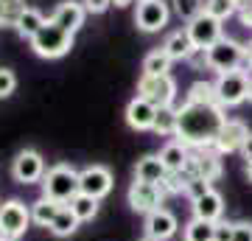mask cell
I'll return each instance as SVG.
<instances>
[{"mask_svg": "<svg viewBox=\"0 0 252 241\" xmlns=\"http://www.w3.org/2000/svg\"><path fill=\"white\" fill-rule=\"evenodd\" d=\"M180 109V124H177V138L193 152H205L210 146H216V138L224 126L227 115L224 107L219 104H196L185 101Z\"/></svg>", "mask_w": 252, "mask_h": 241, "instance_id": "cell-1", "label": "cell"}, {"mask_svg": "<svg viewBox=\"0 0 252 241\" xmlns=\"http://www.w3.org/2000/svg\"><path fill=\"white\" fill-rule=\"evenodd\" d=\"M42 197L54 199L59 205H70V199L76 194H81V185H79V171L67 166V163H56L45 171L42 177Z\"/></svg>", "mask_w": 252, "mask_h": 241, "instance_id": "cell-2", "label": "cell"}, {"mask_svg": "<svg viewBox=\"0 0 252 241\" xmlns=\"http://www.w3.org/2000/svg\"><path fill=\"white\" fill-rule=\"evenodd\" d=\"M207 68L216 70L219 76L230 70H252L250 59H247V45H241L233 36H221L210 51H207Z\"/></svg>", "mask_w": 252, "mask_h": 241, "instance_id": "cell-3", "label": "cell"}, {"mask_svg": "<svg viewBox=\"0 0 252 241\" xmlns=\"http://www.w3.org/2000/svg\"><path fill=\"white\" fill-rule=\"evenodd\" d=\"M73 36L76 34L64 31L62 26H56L54 20L48 17L42 31L31 39V51L36 56H42V59H59V56H64L73 48Z\"/></svg>", "mask_w": 252, "mask_h": 241, "instance_id": "cell-4", "label": "cell"}, {"mask_svg": "<svg viewBox=\"0 0 252 241\" xmlns=\"http://www.w3.org/2000/svg\"><path fill=\"white\" fill-rule=\"evenodd\" d=\"M137 96L146 101H152L154 107H174V99H177V81L171 76H146L140 73L137 79Z\"/></svg>", "mask_w": 252, "mask_h": 241, "instance_id": "cell-5", "label": "cell"}, {"mask_svg": "<svg viewBox=\"0 0 252 241\" xmlns=\"http://www.w3.org/2000/svg\"><path fill=\"white\" fill-rule=\"evenodd\" d=\"M216 99H219V107H238L247 101V90H250V73L244 70H230V73H221L216 76Z\"/></svg>", "mask_w": 252, "mask_h": 241, "instance_id": "cell-6", "label": "cell"}, {"mask_svg": "<svg viewBox=\"0 0 252 241\" xmlns=\"http://www.w3.org/2000/svg\"><path fill=\"white\" fill-rule=\"evenodd\" d=\"M31 224V207H26L20 199H9L0 205V239H17L26 236Z\"/></svg>", "mask_w": 252, "mask_h": 241, "instance_id": "cell-7", "label": "cell"}, {"mask_svg": "<svg viewBox=\"0 0 252 241\" xmlns=\"http://www.w3.org/2000/svg\"><path fill=\"white\" fill-rule=\"evenodd\" d=\"M165 191H162V185H154V182H140V179H135L132 185H129V194H126V199H129V207L132 210H137V213H154V210H160L162 202H165Z\"/></svg>", "mask_w": 252, "mask_h": 241, "instance_id": "cell-8", "label": "cell"}, {"mask_svg": "<svg viewBox=\"0 0 252 241\" xmlns=\"http://www.w3.org/2000/svg\"><path fill=\"white\" fill-rule=\"evenodd\" d=\"M168 17H171V3L165 0H146V3H137L135 11V26L146 34H154V31H162L168 26Z\"/></svg>", "mask_w": 252, "mask_h": 241, "instance_id": "cell-9", "label": "cell"}, {"mask_svg": "<svg viewBox=\"0 0 252 241\" xmlns=\"http://www.w3.org/2000/svg\"><path fill=\"white\" fill-rule=\"evenodd\" d=\"M185 28H188V34H190V42L196 45V48H202V51H210V48L224 36V26H221V20L210 17L207 11H202L196 20H190Z\"/></svg>", "mask_w": 252, "mask_h": 241, "instance_id": "cell-10", "label": "cell"}, {"mask_svg": "<svg viewBox=\"0 0 252 241\" xmlns=\"http://www.w3.org/2000/svg\"><path fill=\"white\" fill-rule=\"evenodd\" d=\"M45 160L42 154L34 152V149H23V152L14 157L11 163V177L17 179L20 185H31V182H42L45 177Z\"/></svg>", "mask_w": 252, "mask_h": 241, "instance_id": "cell-11", "label": "cell"}, {"mask_svg": "<svg viewBox=\"0 0 252 241\" xmlns=\"http://www.w3.org/2000/svg\"><path fill=\"white\" fill-rule=\"evenodd\" d=\"M79 185L81 194H87L93 199H104L112 191V171L104 166H87L79 171Z\"/></svg>", "mask_w": 252, "mask_h": 241, "instance_id": "cell-12", "label": "cell"}, {"mask_svg": "<svg viewBox=\"0 0 252 241\" xmlns=\"http://www.w3.org/2000/svg\"><path fill=\"white\" fill-rule=\"evenodd\" d=\"M250 135H252L250 126L244 124V121H238V118H227L224 126H221V132H219V138H216V146H213V149H216L219 154L241 152Z\"/></svg>", "mask_w": 252, "mask_h": 241, "instance_id": "cell-13", "label": "cell"}, {"mask_svg": "<svg viewBox=\"0 0 252 241\" xmlns=\"http://www.w3.org/2000/svg\"><path fill=\"white\" fill-rule=\"evenodd\" d=\"M143 227H146V239H152V241H168L171 236H177L180 222H177V216H174L171 210L160 207V210H154V213L146 216Z\"/></svg>", "mask_w": 252, "mask_h": 241, "instance_id": "cell-14", "label": "cell"}, {"mask_svg": "<svg viewBox=\"0 0 252 241\" xmlns=\"http://www.w3.org/2000/svg\"><path fill=\"white\" fill-rule=\"evenodd\" d=\"M154 118H157V107H154L152 101L135 96L126 104V124L132 126L135 132H149L154 126Z\"/></svg>", "mask_w": 252, "mask_h": 241, "instance_id": "cell-15", "label": "cell"}, {"mask_svg": "<svg viewBox=\"0 0 252 241\" xmlns=\"http://www.w3.org/2000/svg\"><path fill=\"white\" fill-rule=\"evenodd\" d=\"M84 17H87V9H84V3H76V0H64L54 9L51 20H54L56 26H62L64 31H70L76 34L81 26H84Z\"/></svg>", "mask_w": 252, "mask_h": 241, "instance_id": "cell-16", "label": "cell"}, {"mask_svg": "<svg viewBox=\"0 0 252 241\" xmlns=\"http://www.w3.org/2000/svg\"><path fill=\"white\" fill-rule=\"evenodd\" d=\"M188 166L193 169L196 179H205V182H216L221 177V160H219V152H193L190 154Z\"/></svg>", "mask_w": 252, "mask_h": 241, "instance_id": "cell-17", "label": "cell"}, {"mask_svg": "<svg viewBox=\"0 0 252 241\" xmlns=\"http://www.w3.org/2000/svg\"><path fill=\"white\" fill-rule=\"evenodd\" d=\"M193 216L205 219V222H221V216H224V197L219 194L216 188H210L205 197L193 202Z\"/></svg>", "mask_w": 252, "mask_h": 241, "instance_id": "cell-18", "label": "cell"}, {"mask_svg": "<svg viewBox=\"0 0 252 241\" xmlns=\"http://www.w3.org/2000/svg\"><path fill=\"white\" fill-rule=\"evenodd\" d=\"M165 177H168V169L162 166L160 154H146V157H140L135 166V179H140V182H154V185H162L165 182Z\"/></svg>", "mask_w": 252, "mask_h": 241, "instance_id": "cell-19", "label": "cell"}, {"mask_svg": "<svg viewBox=\"0 0 252 241\" xmlns=\"http://www.w3.org/2000/svg\"><path fill=\"white\" fill-rule=\"evenodd\" d=\"M193 48H196V45L190 42L188 28H180V31L168 34L165 36V42H162V51L171 56L174 62H177V59H180V62H188V56L193 54Z\"/></svg>", "mask_w": 252, "mask_h": 241, "instance_id": "cell-20", "label": "cell"}, {"mask_svg": "<svg viewBox=\"0 0 252 241\" xmlns=\"http://www.w3.org/2000/svg\"><path fill=\"white\" fill-rule=\"evenodd\" d=\"M160 160H162V166H165L168 171H182L185 166H188V160H190V149L182 140H171V143L162 146Z\"/></svg>", "mask_w": 252, "mask_h": 241, "instance_id": "cell-21", "label": "cell"}, {"mask_svg": "<svg viewBox=\"0 0 252 241\" xmlns=\"http://www.w3.org/2000/svg\"><path fill=\"white\" fill-rule=\"evenodd\" d=\"M62 207L64 205H59V202H54V199L39 197L36 202H31V222L39 224V227H51V222L56 219V213H59Z\"/></svg>", "mask_w": 252, "mask_h": 241, "instance_id": "cell-22", "label": "cell"}, {"mask_svg": "<svg viewBox=\"0 0 252 241\" xmlns=\"http://www.w3.org/2000/svg\"><path fill=\"white\" fill-rule=\"evenodd\" d=\"M171 62L174 59L162 48H154L143 59V73L146 76H171Z\"/></svg>", "mask_w": 252, "mask_h": 241, "instance_id": "cell-23", "label": "cell"}, {"mask_svg": "<svg viewBox=\"0 0 252 241\" xmlns=\"http://www.w3.org/2000/svg\"><path fill=\"white\" fill-rule=\"evenodd\" d=\"M182 241H216V222H205L193 216L182 230Z\"/></svg>", "mask_w": 252, "mask_h": 241, "instance_id": "cell-24", "label": "cell"}, {"mask_svg": "<svg viewBox=\"0 0 252 241\" xmlns=\"http://www.w3.org/2000/svg\"><path fill=\"white\" fill-rule=\"evenodd\" d=\"M45 23H48V20H45V14H42V11L28 6L26 14H23V17H20V23H17V31H20V36H26L28 42H31V39L42 31V26H45Z\"/></svg>", "mask_w": 252, "mask_h": 241, "instance_id": "cell-25", "label": "cell"}, {"mask_svg": "<svg viewBox=\"0 0 252 241\" xmlns=\"http://www.w3.org/2000/svg\"><path fill=\"white\" fill-rule=\"evenodd\" d=\"M177 124H180V109L177 107H160L157 109V118H154L152 132L168 138V135H177Z\"/></svg>", "mask_w": 252, "mask_h": 241, "instance_id": "cell-26", "label": "cell"}, {"mask_svg": "<svg viewBox=\"0 0 252 241\" xmlns=\"http://www.w3.org/2000/svg\"><path fill=\"white\" fill-rule=\"evenodd\" d=\"M26 9V0H0V28H17Z\"/></svg>", "mask_w": 252, "mask_h": 241, "instance_id": "cell-27", "label": "cell"}, {"mask_svg": "<svg viewBox=\"0 0 252 241\" xmlns=\"http://www.w3.org/2000/svg\"><path fill=\"white\" fill-rule=\"evenodd\" d=\"M79 224L81 222L76 219V213L64 205L62 210L56 213V219L51 222V227H48V230L54 233V236H59V239H67V236H73V233H76V227H79Z\"/></svg>", "mask_w": 252, "mask_h": 241, "instance_id": "cell-28", "label": "cell"}, {"mask_svg": "<svg viewBox=\"0 0 252 241\" xmlns=\"http://www.w3.org/2000/svg\"><path fill=\"white\" fill-rule=\"evenodd\" d=\"M76 213V219L79 222H93L95 216H98V199L87 197V194H76V197L70 199V205H67Z\"/></svg>", "mask_w": 252, "mask_h": 241, "instance_id": "cell-29", "label": "cell"}, {"mask_svg": "<svg viewBox=\"0 0 252 241\" xmlns=\"http://www.w3.org/2000/svg\"><path fill=\"white\" fill-rule=\"evenodd\" d=\"M185 101H196V104H219L216 84H213V81H196V84H190L188 99Z\"/></svg>", "mask_w": 252, "mask_h": 241, "instance_id": "cell-30", "label": "cell"}, {"mask_svg": "<svg viewBox=\"0 0 252 241\" xmlns=\"http://www.w3.org/2000/svg\"><path fill=\"white\" fill-rule=\"evenodd\" d=\"M171 11L180 20L190 23V20H196L205 11V0H171Z\"/></svg>", "mask_w": 252, "mask_h": 241, "instance_id": "cell-31", "label": "cell"}, {"mask_svg": "<svg viewBox=\"0 0 252 241\" xmlns=\"http://www.w3.org/2000/svg\"><path fill=\"white\" fill-rule=\"evenodd\" d=\"M205 11L210 17H216L224 23L233 14H238V6H235V0H205Z\"/></svg>", "mask_w": 252, "mask_h": 241, "instance_id": "cell-32", "label": "cell"}, {"mask_svg": "<svg viewBox=\"0 0 252 241\" xmlns=\"http://www.w3.org/2000/svg\"><path fill=\"white\" fill-rule=\"evenodd\" d=\"M14 87H17V76H14V70L0 68V99H9L11 93H14Z\"/></svg>", "mask_w": 252, "mask_h": 241, "instance_id": "cell-33", "label": "cell"}, {"mask_svg": "<svg viewBox=\"0 0 252 241\" xmlns=\"http://www.w3.org/2000/svg\"><path fill=\"white\" fill-rule=\"evenodd\" d=\"M210 182H205V179H193V182H190L188 188H185V197L190 199V205H193V202H196V199H202L207 194V191H210Z\"/></svg>", "mask_w": 252, "mask_h": 241, "instance_id": "cell-34", "label": "cell"}, {"mask_svg": "<svg viewBox=\"0 0 252 241\" xmlns=\"http://www.w3.org/2000/svg\"><path fill=\"white\" fill-rule=\"evenodd\" d=\"M233 241H252V222H235Z\"/></svg>", "mask_w": 252, "mask_h": 241, "instance_id": "cell-35", "label": "cell"}, {"mask_svg": "<svg viewBox=\"0 0 252 241\" xmlns=\"http://www.w3.org/2000/svg\"><path fill=\"white\" fill-rule=\"evenodd\" d=\"M81 3H84L87 14H104L112 6V0H81Z\"/></svg>", "mask_w": 252, "mask_h": 241, "instance_id": "cell-36", "label": "cell"}, {"mask_svg": "<svg viewBox=\"0 0 252 241\" xmlns=\"http://www.w3.org/2000/svg\"><path fill=\"white\" fill-rule=\"evenodd\" d=\"M216 241H233V222H216Z\"/></svg>", "mask_w": 252, "mask_h": 241, "instance_id": "cell-37", "label": "cell"}, {"mask_svg": "<svg viewBox=\"0 0 252 241\" xmlns=\"http://www.w3.org/2000/svg\"><path fill=\"white\" fill-rule=\"evenodd\" d=\"M188 65H193V68H207V51L193 48V54L188 56Z\"/></svg>", "mask_w": 252, "mask_h": 241, "instance_id": "cell-38", "label": "cell"}, {"mask_svg": "<svg viewBox=\"0 0 252 241\" xmlns=\"http://www.w3.org/2000/svg\"><path fill=\"white\" fill-rule=\"evenodd\" d=\"M238 20L244 28H252V3H247L244 9H238Z\"/></svg>", "mask_w": 252, "mask_h": 241, "instance_id": "cell-39", "label": "cell"}, {"mask_svg": "<svg viewBox=\"0 0 252 241\" xmlns=\"http://www.w3.org/2000/svg\"><path fill=\"white\" fill-rule=\"evenodd\" d=\"M241 154H244V160L250 163L252 160V135L247 138V143H244V149H241Z\"/></svg>", "mask_w": 252, "mask_h": 241, "instance_id": "cell-40", "label": "cell"}, {"mask_svg": "<svg viewBox=\"0 0 252 241\" xmlns=\"http://www.w3.org/2000/svg\"><path fill=\"white\" fill-rule=\"evenodd\" d=\"M247 59H250V68H252V39L247 42Z\"/></svg>", "mask_w": 252, "mask_h": 241, "instance_id": "cell-41", "label": "cell"}, {"mask_svg": "<svg viewBox=\"0 0 252 241\" xmlns=\"http://www.w3.org/2000/svg\"><path fill=\"white\" fill-rule=\"evenodd\" d=\"M247 101L252 104V76H250V90H247Z\"/></svg>", "mask_w": 252, "mask_h": 241, "instance_id": "cell-42", "label": "cell"}, {"mask_svg": "<svg viewBox=\"0 0 252 241\" xmlns=\"http://www.w3.org/2000/svg\"><path fill=\"white\" fill-rule=\"evenodd\" d=\"M247 3H252V0H235V6H238V9H244Z\"/></svg>", "mask_w": 252, "mask_h": 241, "instance_id": "cell-43", "label": "cell"}, {"mask_svg": "<svg viewBox=\"0 0 252 241\" xmlns=\"http://www.w3.org/2000/svg\"><path fill=\"white\" fill-rule=\"evenodd\" d=\"M247 177H250V182H252V160L247 163Z\"/></svg>", "mask_w": 252, "mask_h": 241, "instance_id": "cell-44", "label": "cell"}, {"mask_svg": "<svg viewBox=\"0 0 252 241\" xmlns=\"http://www.w3.org/2000/svg\"><path fill=\"white\" fill-rule=\"evenodd\" d=\"M0 241H17V239H0Z\"/></svg>", "mask_w": 252, "mask_h": 241, "instance_id": "cell-45", "label": "cell"}, {"mask_svg": "<svg viewBox=\"0 0 252 241\" xmlns=\"http://www.w3.org/2000/svg\"><path fill=\"white\" fill-rule=\"evenodd\" d=\"M137 3H146V0H137Z\"/></svg>", "mask_w": 252, "mask_h": 241, "instance_id": "cell-46", "label": "cell"}, {"mask_svg": "<svg viewBox=\"0 0 252 241\" xmlns=\"http://www.w3.org/2000/svg\"><path fill=\"white\" fill-rule=\"evenodd\" d=\"M143 241H152V239H143Z\"/></svg>", "mask_w": 252, "mask_h": 241, "instance_id": "cell-47", "label": "cell"}, {"mask_svg": "<svg viewBox=\"0 0 252 241\" xmlns=\"http://www.w3.org/2000/svg\"><path fill=\"white\" fill-rule=\"evenodd\" d=\"M112 3H115V0H112Z\"/></svg>", "mask_w": 252, "mask_h": 241, "instance_id": "cell-48", "label": "cell"}]
</instances>
